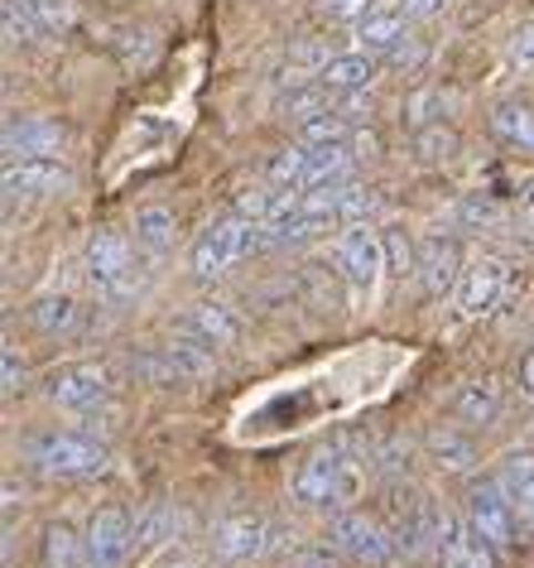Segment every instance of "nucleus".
<instances>
[{"label":"nucleus","mask_w":534,"mask_h":568,"mask_svg":"<svg viewBox=\"0 0 534 568\" xmlns=\"http://www.w3.org/2000/svg\"><path fill=\"white\" fill-rule=\"evenodd\" d=\"M357 491H361V473L342 453H314V458L294 473V501L308 510H337Z\"/></svg>","instance_id":"nucleus-1"},{"label":"nucleus","mask_w":534,"mask_h":568,"mask_svg":"<svg viewBox=\"0 0 534 568\" xmlns=\"http://www.w3.org/2000/svg\"><path fill=\"white\" fill-rule=\"evenodd\" d=\"M250 251H260V222L227 217V222H213L198 241H193L188 265L198 280H222V275H232V265Z\"/></svg>","instance_id":"nucleus-2"},{"label":"nucleus","mask_w":534,"mask_h":568,"mask_svg":"<svg viewBox=\"0 0 534 568\" xmlns=\"http://www.w3.org/2000/svg\"><path fill=\"white\" fill-rule=\"evenodd\" d=\"M88 284L96 290V300H106V304H125L131 294H140L135 255H131V241H125L121 232H92V241H88Z\"/></svg>","instance_id":"nucleus-3"},{"label":"nucleus","mask_w":534,"mask_h":568,"mask_svg":"<svg viewBox=\"0 0 534 568\" xmlns=\"http://www.w3.org/2000/svg\"><path fill=\"white\" fill-rule=\"evenodd\" d=\"M24 458H30L44 477H96L106 467V448L92 444L88 434H34L24 444Z\"/></svg>","instance_id":"nucleus-4"},{"label":"nucleus","mask_w":534,"mask_h":568,"mask_svg":"<svg viewBox=\"0 0 534 568\" xmlns=\"http://www.w3.org/2000/svg\"><path fill=\"white\" fill-rule=\"evenodd\" d=\"M328 539L347 554V559H357L367 568H381L400 554L396 530H390L381 516H367V510H337L332 525H328Z\"/></svg>","instance_id":"nucleus-5"},{"label":"nucleus","mask_w":534,"mask_h":568,"mask_svg":"<svg viewBox=\"0 0 534 568\" xmlns=\"http://www.w3.org/2000/svg\"><path fill=\"white\" fill-rule=\"evenodd\" d=\"M82 554H88L82 568H125V559L135 554V520L121 506L92 510L82 530Z\"/></svg>","instance_id":"nucleus-6"},{"label":"nucleus","mask_w":534,"mask_h":568,"mask_svg":"<svg viewBox=\"0 0 534 568\" xmlns=\"http://www.w3.org/2000/svg\"><path fill=\"white\" fill-rule=\"evenodd\" d=\"M49 400L59 409H73V415H92L111 400V376L106 366L96 362H73V366H59L49 372Z\"/></svg>","instance_id":"nucleus-7"},{"label":"nucleus","mask_w":534,"mask_h":568,"mask_svg":"<svg viewBox=\"0 0 534 568\" xmlns=\"http://www.w3.org/2000/svg\"><path fill=\"white\" fill-rule=\"evenodd\" d=\"M468 525L476 530V539H486L496 554H505L515 545V506L505 501L501 481H472V496H468Z\"/></svg>","instance_id":"nucleus-8"},{"label":"nucleus","mask_w":534,"mask_h":568,"mask_svg":"<svg viewBox=\"0 0 534 568\" xmlns=\"http://www.w3.org/2000/svg\"><path fill=\"white\" fill-rule=\"evenodd\" d=\"M337 265H342L347 284L357 294H371L376 284H381V270H386V241L381 232H371V226H347L342 241H337Z\"/></svg>","instance_id":"nucleus-9"},{"label":"nucleus","mask_w":534,"mask_h":568,"mask_svg":"<svg viewBox=\"0 0 534 568\" xmlns=\"http://www.w3.org/2000/svg\"><path fill=\"white\" fill-rule=\"evenodd\" d=\"M505 290H511V265L501 261V255H482V261H472L462 270L458 280V304L468 318H482L491 308H501Z\"/></svg>","instance_id":"nucleus-10"},{"label":"nucleus","mask_w":534,"mask_h":568,"mask_svg":"<svg viewBox=\"0 0 534 568\" xmlns=\"http://www.w3.org/2000/svg\"><path fill=\"white\" fill-rule=\"evenodd\" d=\"M275 549V530L260 516H222L213 525V554L222 564H250Z\"/></svg>","instance_id":"nucleus-11"},{"label":"nucleus","mask_w":534,"mask_h":568,"mask_svg":"<svg viewBox=\"0 0 534 568\" xmlns=\"http://www.w3.org/2000/svg\"><path fill=\"white\" fill-rule=\"evenodd\" d=\"M0 145H6V160H59L68 131L53 116H10Z\"/></svg>","instance_id":"nucleus-12"},{"label":"nucleus","mask_w":534,"mask_h":568,"mask_svg":"<svg viewBox=\"0 0 534 568\" xmlns=\"http://www.w3.org/2000/svg\"><path fill=\"white\" fill-rule=\"evenodd\" d=\"M6 197H59L73 189V169L63 160H6Z\"/></svg>","instance_id":"nucleus-13"},{"label":"nucleus","mask_w":534,"mask_h":568,"mask_svg":"<svg viewBox=\"0 0 534 568\" xmlns=\"http://www.w3.org/2000/svg\"><path fill=\"white\" fill-rule=\"evenodd\" d=\"M458 280H462L458 241L453 236H424V241H419V284H424V294L443 300Z\"/></svg>","instance_id":"nucleus-14"},{"label":"nucleus","mask_w":534,"mask_h":568,"mask_svg":"<svg viewBox=\"0 0 534 568\" xmlns=\"http://www.w3.org/2000/svg\"><path fill=\"white\" fill-rule=\"evenodd\" d=\"M496 481H501L505 501L515 506V520L525 525V530H534V448L505 453Z\"/></svg>","instance_id":"nucleus-15"},{"label":"nucleus","mask_w":534,"mask_h":568,"mask_svg":"<svg viewBox=\"0 0 534 568\" xmlns=\"http://www.w3.org/2000/svg\"><path fill=\"white\" fill-rule=\"evenodd\" d=\"M439 568H496V549L476 539L468 520H448L439 539Z\"/></svg>","instance_id":"nucleus-16"},{"label":"nucleus","mask_w":534,"mask_h":568,"mask_svg":"<svg viewBox=\"0 0 534 568\" xmlns=\"http://www.w3.org/2000/svg\"><path fill=\"white\" fill-rule=\"evenodd\" d=\"M404 24H410V16L404 10H396V6H376L371 16H361L357 20V53H396L400 44H404Z\"/></svg>","instance_id":"nucleus-17"},{"label":"nucleus","mask_w":534,"mask_h":568,"mask_svg":"<svg viewBox=\"0 0 534 568\" xmlns=\"http://www.w3.org/2000/svg\"><path fill=\"white\" fill-rule=\"evenodd\" d=\"M178 333H193L203 337L207 347H232L236 337H242V323L227 304H193L184 318H178Z\"/></svg>","instance_id":"nucleus-18"},{"label":"nucleus","mask_w":534,"mask_h":568,"mask_svg":"<svg viewBox=\"0 0 534 568\" xmlns=\"http://www.w3.org/2000/svg\"><path fill=\"white\" fill-rule=\"evenodd\" d=\"M160 352L168 357V366H174L178 381H207V376L217 372V357H213L217 347H207L203 337H193V333H178L174 328V337H168Z\"/></svg>","instance_id":"nucleus-19"},{"label":"nucleus","mask_w":534,"mask_h":568,"mask_svg":"<svg viewBox=\"0 0 534 568\" xmlns=\"http://www.w3.org/2000/svg\"><path fill=\"white\" fill-rule=\"evenodd\" d=\"M453 419L468 424V429H486V424L501 419V386L496 381H472L453 395Z\"/></svg>","instance_id":"nucleus-20"},{"label":"nucleus","mask_w":534,"mask_h":568,"mask_svg":"<svg viewBox=\"0 0 534 568\" xmlns=\"http://www.w3.org/2000/svg\"><path fill=\"white\" fill-rule=\"evenodd\" d=\"M491 135L520 154H534V106L530 102H501L491 111Z\"/></svg>","instance_id":"nucleus-21"},{"label":"nucleus","mask_w":534,"mask_h":568,"mask_svg":"<svg viewBox=\"0 0 534 568\" xmlns=\"http://www.w3.org/2000/svg\"><path fill=\"white\" fill-rule=\"evenodd\" d=\"M371 78H376V59H371V53H337V59L318 73L322 88L337 92V97H342V92H367Z\"/></svg>","instance_id":"nucleus-22"},{"label":"nucleus","mask_w":534,"mask_h":568,"mask_svg":"<svg viewBox=\"0 0 534 568\" xmlns=\"http://www.w3.org/2000/svg\"><path fill=\"white\" fill-rule=\"evenodd\" d=\"M174 241H178V217L168 207H140L135 212V246L140 251H150V255H164V251H174Z\"/></svg>","instance_id":"nucleus-23"},{"label":"nucleus","mask_w":534,"mask_h":568,"mask_svg":"<svg viewBox=\"0 0 534 568\" xmlns=\"http://www.w3.org/2000/svg\"><path fill=\"white\" fill-rule=\"evenodd\" d=\"M30 323H34V328L44 333V337L73 333V328H78V304H73V294H44V300H34Z\"/></svg>","instance_id":"nucleus-24"},{"label":"nucleus","mask_w":534,"mask_h":568,"mask_svg":"<svg viewBox=\"0 0 534 568\" xmlns=\"http://www.w3.org/2000/svg\"><path fill=\"white\" fill-rule=\"evenodd\" d=\"M429 453H433V463H439L443 473H472V463H476L472 438L458 434V429H433L429 434Z\"/></svg>","instance_id":"nucleus-25"},{"label":"nucleus","mask_w":534,"mask_h":568,"mask_svg":"<svg viewBox=\"0 0 534 568\" xmlns=\"http://www.w3.org/2000/svg\"><path fill=\"white\" fill-rule=\"evenodd\" d=\"M88 554H82V535L73 525H49L44 530V568H82Z\"/></svg>","instance_id":"nucleus-26"},{"label":"nucleus","mask_w":534,"mask_h":568,"mask_svg":"<svg viewBox=\"0 0 534 568\" xmlns=\"http://www.w3.org/2000/svg\"><path fill=\"white\" fill-rule=\"evenodd\" d=\"M178 530V520H174V510L168 506H145L135 516V554H150V549H160L168 545Z\"/></svg>","instance_id":"nucleus-27"},{"label":"nucleus","mask_w":534,"mask_h":568,"mask_svg":"<svg viewBox=\"0 0 534 568\" xmlns=\"http://www.w3.org/2000/svg\"><path fill=\"white\" fill-rule=\"evenodd\" d=\"M0 24H6V44L10 49H24V44H34V39H44L34 10L24 6V0H0Z\"/></svg>","instance_id":"nucleus-28"},{"label":"nucleus","mask_w":534,"mask_h":568,"mask_svg":"<svg viewBox=\"0 0 534 568\" xmlns=\"http://www.w3.org/2000/svg\"><path fill=\"white\" fill-rule=\"evenodd\" d=\"M304 169H308V145H289L265 164V179H270L275 189H304Z\"/></svg>","instance_id":"nucleus-29"},{"label":"nucleus","mask_w":534,"mask_h":568,"mask_svg":"<svg viewBox=\"0 0 534 568\" xmlns=\"http://www.w3.org/2000/svg\"><path fill=\"white\" fill-rule=\"evenodd\" d=\"M24 6L34 10L39 30L53 34V39H63L78 24V6H73V0H24Z\"/></svg>","instance_id":"nucleus-30"},{"label":"nucleus","mask_w":534,"mask_h":568,"mask_svg":"<svg viewBox=\"0 0 534 568\" xmlns=\"http://www.w3.org/2000/svg\"><path fill=\"white\" fill-rule=\"evenodd\" d=\"M376 207H381V197H376L371 189H361V183H351V179L337 183V217L342 222L357 226V222H367Z\"/></svg>","instance_id":"nucleus-31"},{"label":"nucleus","mask_w":534,"mask_h":568,"mask_svg":"<svg viewBox=\"0 0 534 568\" xmlns=\"http://www.w3.org/2000/svg\"><path fill=\"white\" fill-rule=\"evenodd\" d=\"M342 140H347V121L337 116V106L322 111V116H314V121H299V145H308V150H318V145H342Z\"/></svg>","instance_id":"nucleus-32"},{"label":"nucleus","mask_w":534,"mask_h":568,"mask_svg":"<svg viewBox=\"0 0 534 568\" xmlns=\"http://www.w3.org/2000/svg\"><path fill=\"white\" fill-rule=\"evenodd\" d=\"M404 116H410L414 131H424V125H439V116H443V88L414 92L410 102H404Z\"/></svg>","instance_id":"nucleus-33"},{"label":"nucleus","mask_w":534,"mask_h":568,"mask_svg":"<svg viewBox=\"0 0 534 568\" xmlns=\"http://www.w3.org/2000/svg\"><path fill=\"white\" fill-rule=\"evenodd\" d=\"M386 241V270H390V275H414V270H419V251L410 246V236H404V232H386L381 236Z\"/></svg>","instance_id":"nucleus-34"},{"label":"nucleus","mask_w":534,"mask_h":568,"mask_svg":"<svg viewBox=\"0 0 534 568\" xmlns=\"http://www.w3.org/2000/svg\"><path fill=\"white\" fill-rule=\"evenodd\" d=\"M414 145H419V154H424V160H448V154L458 150V135L443 131V121H439V125H424Z\"/></svg>","instance_id":"nucleus-35"},{"label":"nucleus","mask_w":534,"mask_h":568,"mask_svg":"<svg viewBox=\"0 0 534 568\" xmlns=\"http://www.w3.org/2000/svg\"><path fill=\"white\" fill-rule=\"evenodd\" d=\"M20 390H24V362H20V352L6 343V352H0V395L16 400Z\"/></svg>","instance_id":"nucleus-36"},{"label":"nucleus","mask_w":534,"mask_h":568,"mask_svg":"<svg viewBox=\"0 0 534 568\" xmlns=\"http://www.w3.org/2000/svg\"><path fill=\"white\" fill-rule=\"evenodd\" d=\"M511 68L515 73H534V20L511 34Z\"/></svg>","instance_id":"nucleus-37"},{"label":"nucleus","mask_w":534,"mask_h":568,"mask_svg":"<svg viewBox=\"0 0 534 568\" xmlns=\"http://www.w3.org/2000/svg\"><path fill=\"white\" fill-rule=\"evenodd\" d=\"M318 10L328 20H361V16H371V0H318Z\"/></svg>","instance_id":"nucleus-38"},{"label":"nucleus","mask_w":534,"mask_h":568,"mask_svg":"<svg viewBox=\"0 0 534 568\" xmlns=\"http://www.w3.org/2000/svg\"><path fill=\"white\" fill-rule=\"evenodd\" d=\"M458 217L472 222V226H486L491 217H496V203H491V197H468V203L458 207Z\"/></svg>","instance_id":"nucleus-39"},{"label":"nucleus","mask_w":534,"mask_h":568,"mask_svg":"<svg viewBox=\"0 0 534 568\" xmlns=\"http://www.w3.org/2000/svg\"><path fill=\"white\" fill-rule=\"evenodd\" d=\"M443 6H448V0H404V16H410V20H429V16H439Z\"/></svg>","instance_id":"nucleus-40"},{"label":"nucleus","mask_w":534,"mask_h":568,"mask_svg":"<svg viewBox=\"0 0 534 568\" xmlns=\"http://www.w3.org/2000/svg\"><path fill=\"white\" fill-rule=\"evenodd\" d=\"M419 59H424V49H419L414 39H404V44H400L396 53H390V63H400V68H414Z\"/></svg>","instance_id":"nucleus-41"},{"label":"nucleus","mask_w":534,"mask_h":568,"mask_svg":"<svg viewBox=\"0 0 534 568\" xmlns=\"http://www.w3.org/2000/svg\"><path fill=\"white\" fill-rule=\"evenodd\" d=\"M515 217H520V232L534 236V189H530L525 197H520V212H515Z\"/></svg>","instance_id":"nucleus-42"},{"label":"nucleus","mask_w":534,"mask_h":568,"mask_svg":"<svg viewBox=\"0 0 534 568\" xmlns=\"http://www.w3.org/2000/svg\"><path fill=\"white\" fill-rule=\"evenodd\" d=\"M520 390H525V400H534V352L520 362Z\"/></svg>","instance_id":"nucleus-43"},{"label":"nucleus","mask_w":534,"mask_h":568,"mask_svg":"<svg viewBox=\"0 0 534 568\" xmlns=\"http://www.w3.org/2000/svg\"><path fill=\"white\" fill-rule=\"evenodd\" d=\"M530 448H534V438H530Z\"/></svg>","instance_id":"nucleus-44"},{"label":"nucleus","mask_w":534,"mask_h":568,"mask_svg":"<svg viewBox=\"0 0 534 568\" xmlns=\"http://www.w3.org/2000/svg\"><path fill=\"white\" fill-rule=\"evenodd\" d=\"M184 568H193V564H184Z\"/></svg>","instance_id":"nucleus-45"}]
</instances>
